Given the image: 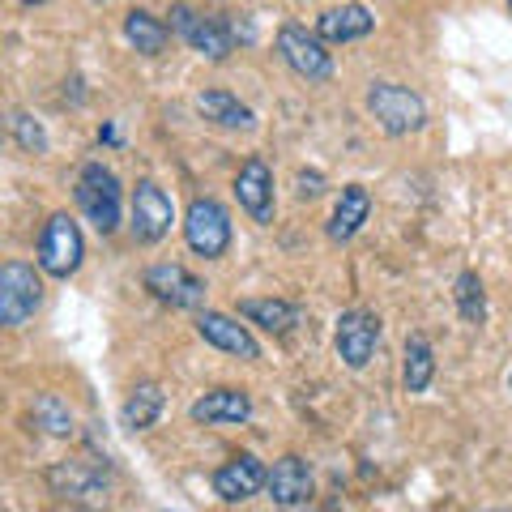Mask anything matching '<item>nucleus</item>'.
Returning a JSON list of instances; mask_svg holds the SVG:
<instances>
[{
  "instance_id": "obj_30",
  "label": "nucleus",
  "mask_w": 512,
  "mask_h": 512,
  "mask_svg": "<svg viewBox=\"0 0 512 512\" xmlns=\"http://www.w3.org/2000/svg\"><path fill=\"white\" fill-rule=\"evenodd\" d=\"M99 5H107V0H99Z\"/></svg>"
},
{
  "instance_id": "obj_29",
  "label": "nucleus",
  "mask_w": 512,
  "mask_h": 512,
  "mask_svg": "<svg viewBox=\"0 0 512 512\" xmlns=\"http://www.w3.org/2000/svg\"><path fill=\"white\" fill-rule=\"evenodd\" d=\"M508 393H512V372H508Z\"/></svg>"
},
{
  "instance_id": "obj_18",
  "label": "nucleus",
  "mask_w": 512,
  "mask_h": 512,
  "mask_svg": "<svg viewBox=\"0 0 512 512\" xmlns=\"http://www.w3.org/2000/svg\"><path fill=\"white\" fill-rule=\"evenodd\" d=\"M367 214H372V192L363 184H346L338 205H333V218H329V239L333 244H346V239H355L363 231Z\"/></svg>"
},
{
  "instance_id": "obj_26",
  "label": "nucleus",
  "mask_w": 512,
  "mask_h": 512,
  "mask_svg": "<svg viewBox=\"0 0 512 512\" xmlns=\"http://www.w3.org/2000/svg\"><path fill=\"white\" fill-rule=\"evenodd\" d=\"M9 133H13V141H18V146L26 150V154H47V146H52V141H47V128L30 116V111H13L9 116Z\"/></svg>"
},
{
  "instance_id": "obj_6",
  "label": "nucleus",
  "mask_w": 512,
  "mask_h": 512,
  "mask_svg": "<svg viewBox=\"0 0 512 512\" xmlns=\"http://www.w3.org/2000/svg\"><path fill=\"white\" fill-rule=\"evenodd\" d=\"M184 239L197 256L218 261V256L231 252V214L214 197H192L184 214Z\"/></svg>"
},
{
  "instance_id": "obj_23",
  "label": "nucleus",
  "mask_w": 512,
  "mask_h": 512,
  "mask_svg": "<svg viewBox=\"0 0 512 512\" xmlns=\"http://www.w3.org/2000/svg\"><path fill=\"white\" fill-rule=\"evenodd\" d=\"M431 380H436V350H431L427 333H410L406 338V359H402L406 393H427Z\"/></svg>"
},
{
  "instance_id": "obj_28",
  "label": "nucleus",
  "mask_w": 512,
  "mask_h": 512,
  "mask_svg": "<svg viewBox=\"0 0 512 512\" xmlns=\"http://www.w3.org/2000/svg\"><path fill=\"white\" fill-rule=\"evenodd\" d=\"M22 5H43V0H22Z\"/></svg>"
},
{
  "instance_id": "obj_3",
  "label": "nucleus",
  "mask_w": 512,
  "mask_h": 512,
  "mask_svg": "<svg viewBox=\"0 0 512 512\" xmlns=\"http://www.w3.org/2000/svg\"><path fill=\"white\" fill-rule=\"evenodd\" d=\"M367 111H372V120L389 137H410L427 124L423 94H414L410 86H397V82H372V90H367Z\"/></svg>"
},
{
  "instance_id": "obj_9",
  "label": "nucleus",
  "mask_w": 512,
  "mask_h": 512,
  "mask_svg": "<svg viewBox=\"0 0 512 512\" xmlns=\"http://www.w3.org/2000/svg\"><path fill=\"white\" fill-rule=\"evenodd\" d=\"M380 316L367 312V308H350L338 316V325H333V346H338V359L346 367H355V372H363L367 363H372L376 346H380Z\"/></svg>"
},
{
  "instance_id": "obj_17",
  "label": "nucleus",
  "mask_w": 512,
  "mask_h": 512,
  "mask_svg": "<svg viewBox=\"0 0 512 512\" xmlns=\"http://www.w3.org/2000/svg\"><path fill=\"white\" fill-rule=\"evenodd\" d=\"M47 483L64 500H94V495L107 491V474L99 466H90V461H60L47 474Z\"/></svg>"
},
{
  "instance_id": "obj_21",
  "label": "nucleus",
  "mask_w": 512,
  "mask_h": 512,
  "mask_svg": "<svg viewBox=\"0 0 512 512\" xmlns=\"http://www.w3.org/2000/svg\"><path fill=\"white\" fill-rule=\"evenodd\" d=\"M163 406H167V393L158 389V384H150V380L137 384V389L124 397V406H120L124 431H150L158 423V414H163Z\"/></svg>"
},
{
  "instance_id": "obj_2",
  "label": "nucleus",
  "mask_w": 512,
  "mask_h": 512,
  "mask_svg": "<svg viewBox=\"0 0 512 512\" xmlns=\"http://www.w3.org/2000/svg\"><path fill=\"white\" fill-rule=\"evenodd\" d=\"M77 210L86 214V222L99 235H116L120 231V218H124V188L116 180V171L103 167V163H86L77 171Z\"/></svg>"
},
{
  "instance_id": "obj_15",
  "label": "nucleus",
  "mask_w": 512,
  "mask_h": 512,
  "mask_svg": "<svg viewBox=\"0 0 512 512\" xmlns=\"http://www.w3.org/2000/svg\"><path fill=\"white\" fill-rule=\"evenodd\" d=\"M269 500H274L278 508H299V504H308V495H312V470H308V461L295 457V453H286L274 461V470H269Z\"/></svg>"
},
{
  "instance_id": "obj_4",
  "label": "nucleus",
  "mask_w": 512,
  "mask_h": 512,
  "mask_svg": "<svg viewBox=\"0 0 512 512\" xmlns=\"http://www.w3.org/2000/svg\"><path fill=\"white\" fill-rule=\"evenodd\" d=\"M82 256H86V239L82 227L69 218V214H52L39 231V269L47 278H73L82 269Z\"/></svg>"
},
{
  "instance_id": "obj_10",
  "label": "nucleus",
  "mask_w": 512,
  "mask_h": 512,
  "mask_svg": "<svg viewBox=\"0 0 512 512\" xmlns=\"http://www.w3.org/2000/svg\"><path fill=\"white\" fill-rule=\"evenodd\" d=\"M175 222V205L163 188L154 180H141L133 188V205H128V231H133L137 244H158V239H167Z\"/></svg>"
},
{
  "instance_id": "obj_14",
  "label": "nucleus",
  "mask_w": 512,
  "mask_h": 512,
  "mask_svg": "<svg viewBox=\"0 0 512 512\" xmlns=\"http://www.w3.org/2000/svg\"><path fill=\"white\" fill-rule=\"evenodd\" d=\"M192 423L205 427H239L252 419V397L244 389H210L192 402Z\"/></svg>"
},
{
  "instance_id": "obj_20",
  "label": "nucleus",
  "mask_w": 512,
  "mask_h": 512,
  "mask_svg": "<svg viewBox=\"0 0 512 512\" xmlns=\"http://www.w3.org/2000/svg\"><path fill=\"white\" fill-rule=\"evenodd\" d=\"M124 39L137 47L141 56H163L171 43V26L163 18H154L150 9H128L124 13Z\"/></svg>"
},
{
  "instance_id": "obj_13",
  "label": "nucleus",
  "mask_w": 512,
  "mask_h": 512,
  "mask_svg": "<svg viewBox=\"0 0 512 512\" xmlns=\"http://www.w3.org/2000/svg\"><path fill=\"white\" fill-rule=\"evenodd\" d=\"M197 333L214 350H222V355H235V359H244V363L261 359V342L248 333V325H239V320L227 316V312H210V308L197 312Z\"/></svg>"
},
{
  "instance_id": "obj_1",
  "label": "nucleus",
  "mask_w": 512,
  "mask_h": 512,
  "mask_svg": "<svg viewBox=\"0 0 512 512\" xmlns=\"http://www.w3.org/2000/svg\"><path fill=\"white\" fill-rule=\"evenodd\" d=\"M167 18H171L167 22L171 35H180L197 56L222 64L235 52V22L227 18V13H205L197 5H188V0H175Z\"/></svg>"
},
{
  "instance_id": "obj_24",
  "label": "nucleus",
  "mask_w": 512,
  "mask_h": 512,
  "mask_svg": "<svg viewBox=\"0 0 512 512\" xmlns=\"http://www.w3.org/2000/svg\"><path fill=\"white\" fill-rule=\"evenodd\" d=\"M453 299H457V316L466 325H483L487 320V291H483V278L474 269H461L457 282H453Z\"/></svg>"
},
{
  "instance_id": "obj_31",
  "label": "nucleus",
  "mask_w": 512,
  "mask_h": 512,
  "mask_svg": "<svg viewBox=\"0 0 512 512\" xmlns=\"http://www.w3.org/2000/svg\"><path fill=\"white\" fill-rule=\"evenodd\" d=\"M508 9H512V0H508Z\"/></svg>"
},
{
  "instance_id": "obj_11",
  "label": "nucleus",
  "mask_w": 512,
  "mask_h": 512,
  "mask_svg": "<svg viewBox=\"0 0 512 512\" xmlns=\"http://www.w3.org/2000/svg\"><path fill=\"white\" fill-rule=\"evenodd\" d=\"M265 483H269V470L256 453H235L231 461H222V466L214 470V495L222 504H244Z\"/></svg>"
},
{
  "instance_id": "obj_5",
  "label": "nucleus",
  "mask_w": 512,
  "mask_h": 512,
  "mask_svg": "<svg viewBox=\"0 0 512 512\" xmlns=\"http://www.w3.org/2000/svg\"><path fill=\"white\" fill-rule=\"evenodd\" d=\"M278 56L295 77H303V82H329L333 77V56H329L325 39L299 22H286L278 30Z\"/></svg>"
},
{
  "instance_id": "obj_16",
  "label": "nucleus",
  "mask_w": 512,
  "mask_h": 512,
  "mask_svg": "<svg viewBox=\"0 0 512 512\" xmlns=\"http://www.w3.org/2000/svg\"><path fill=\"white\" fill-rule=\"evenodd\" d=\"M372 30H376V18L367 5H359V0H346V5L325 9L316 18V35L325 43H355V39H367Z\"/></svg>"
},
{
  "instance_id": "obj_8",
  "label": "nucleus",
  "mask_w": 512,
  "mask_h": 512,
  "mask_svg": "<svg viewBox=\"0 0 512 512\" xmlns=\"http://www.w3.org/2000/svg\"><path fill=\"white\" fill-rule=\"evenodd\" d=\"M141 282H146V291L158 303H167V308H175V312H205V295H210V286H205L197 274H188L184 265L158 261V265H150L146 274H141Z\"/></svg>"
},
{
  "instance_id": "obj_27",
  "label": "nucleus",
  "mask_w": 512,
  "mask_h": 512,
  "mask_svg": "<svg viewBox=\"0 0 512 512\" xmlns=\"http://www.w3.org/2000/svg\"><path fill=\"white\" fill-rule=\"evenodd\" d=\"M299 197H320V175H316V171H312V175H308V171L299 175Z\"/></svg>"
},
{
  "instance_id": "obj_19",
  "label": "nucleus",
  "mask_w": 512,
  "mask_h": 512,
  "mask_svg": "<svg viewBox=\"0 0 512 512\" xmlns=\"http://www.w3.org/2000/svg\"><path fill=\"white\" fill-rule=\"evenodd\" d=\"M239 316H244L248 325H256V329L274 333V338H286V333L303 320V312L295 308L291 299H239Z\"/></svg>"
},
{
  "instance_id": "obj_25",
  "label": "nucleus",
  "mask_w": 512,
  "mask_h": 512,
  "mask_svg": "<svg viewBox=\"0 0 512 512\" xmlns=\"http://www.w3.org/2000/svg\"><path fill=\"white\" fill-rule=\"evenodd\" d=\"M30 414H35V423L47 431V436H73V410L60 402L56 393H39L35 402H30Z\"/></svg>"
},
{
  "instance_id": "obj_7",
  "label": "nucleus",
  "mask_w": 512,
  "mask_h": 512,
  "mask_svg": "<svg viewBox=\"0 0 512 512\" xmlns=\"http://www.w3.org/2000/svg\"><path fill=\"white\" fill-rule=\"evenodd\" d=\"M43 303V278L35 274V265L9 261L0 269V325L22 329Z\"/></svg>"
},
{
  "instance_id": "obj_12",
  "label": "nucleus",
  "mask_w": 512,
  "mask_h": 512,
  "mask_svg": "<svg viewBox=\"0 0 512 512\" xmlns=\"http://www.w3.org/2000/svg\"><path fill=\"white\" fill-rule=\"evenodd\" d=\"M235 201L252 222L269 227L274 222V171H269L265 158H248L235 175Z\"/></svg>"
},
{
  "instance_id": "obj_22",
  "label": "nucleus",
  "mask_w": 512,
  "mask_h": 512,
  "mask_svg": "<svg viewBox=\"0 0 512 512\" xmlns=\"http://www.w3.org/2000/svg\"><path fill=\"white\" fill-rule=\"evenodd\" d=\"M197 111L210 124L218 128H252L256 116H252V107L248 103H239L231 90H201L197 94Z\"/></svg>"
}]
</instances>
